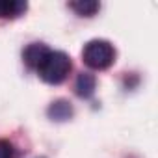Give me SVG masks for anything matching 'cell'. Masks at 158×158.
Instances as JSON below:
<instances>
[{"instance_id": "cell-2", "label": "cell", "mask_w": 158, "mask_h": 158, "mask_svg": "<svg viewBox=\"0 0 158 158\" xmlns=\"http://www.w3.org/2000/svg\"><path fill=\"white\" fill-rule=\"evenodd\" d=\"M82 58L86 61L88 67L91 69H108L112 63H114V58H115V50L114 47L104 41V39H95V41H89L84 50H82Z\"/></svg>"}, {"instance_id": "cell-3", "label": "cell", "mask_w": 158, "mask_h": 158, "mask_svg": "<svg viewBox=\"0 0 158 158\" xmlns=\"http://www.w3.org/2000/svg\"><path fill=\"white\" fill-rule=\"evenodd\" d=\"M48 52H50V48H47L45 45H41V43H32L30 47H26L23 58H24V61H26L28 67H32V69L37 71Z\"/></svg>"}, {"instance_id": "cell-8", "label": "cell", "mask_w": 158, "mask_h": 158, "mask_svg": "<svg viewBox=\"0 0 158 158\" xmlns=\"http://www.w3.org/2000/svg\"><path fill=\"white\" fill-rule=\"evenodd\" d=\"M0 158H15V149L8 139H0Z\"/></svg>"}, {"instance_id": "cell-6", "label": "cell", "mask_w": 158, "mask_h": 158, "mask_svg": "<svg viewBox=\"0 0 158 158\" xmlns=\"http://www.w3.org/2000/svg\"><path fill=\"white\" fill-rule=\"evenodd\" d=\"M71 114H73V108H71L69 102H65V101H58V102H54V104L48 108V115H50L52 119H58V121L69 119Z\"/></svg>"}, {"instance_id": "cell-4", "label": "cell", "mask_w": 158, "mask_h": 158, "mask_svg": "<svg viewBox=\"0 0 158 158\" xmlns=\"http://www.w3.org/2000/svg\"><path fill=\"white\" fill-rule=\"evenodd\" d=\"M95 91V76L89 73H82L76 78V93L80 97H91Z\"/></svg>"}, {"instance_id": "cell-1", "label": "cell", "mask_w": 158, "mask_h": 158, "mask_svg": "<svg viewBox=\"0 0 158 158\" xmlns=\"http://www.w3.org/2000/svg\"><path fill=\"white\" fill-rule=\"evenodd\" d=\"M69 71H71L69 56L63 52H54V50H50L47 54V58L43 60V63L37 69L39 76L48 84H61L67 78Z\"/></svg>"}, {"instance_id": "cell-5", "label": "cell", "mask_w": 158, "mask_h": 158, "mask_svg": "<svg viewBox=\"0 0 158 158\" xmlns=\"http://www.w3.org/2000/svg\"><path fill=\"white\" fill-rule=\"evenodd\" d=\"M26 10V2L21 0H0V17H17Z\"/></svg>"}, {"instance_id": "cell-7", "label": "cell", "mask_w": 158, "mask_h": 158, "mask_svg": "<svg viewBox=\"0 0 158 158\" xmlns=\"http://www.w3.org/2000/svg\"><path fill=\"white\" fill-rule=\"evenodd\" d=\"M71 8H73L78 15H86V17H89V15H93V13L99 10V4L93 2V0H80V2H73Z\"/></svg>"}]
</instances>
